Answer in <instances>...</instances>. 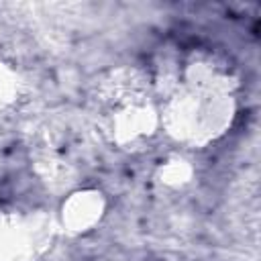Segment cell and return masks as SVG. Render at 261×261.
Masks as SVG:
<instances>
[{
	"label": "cell",
	"instance_id": "1",
	"mask_svg": "<svg viewBox=\"0 0 261 261\" xmlns=\"http://www.w3.org/2000/svg\"><path fill=\"white\" fill-rule=\"evenodd\" d=\"M230 94L224 84L212 77H198L177 96L173 116L186 124L184 133L196 139H208L220 133L230 120Z\"/></svg>",
	"mask_w": 261,
	"mask_h": 261
},
{
	"label": "cell",
	"instance_id": "2",
	"mask_svg": "<svg viewBox=\"0 0 261 261\" xmlns=\"http://www.w3.org/2000/svg\"><path fill=\"white\" fill-rule=\"evenodd\" d=\"M149 96L139 88L137 80H116L104 90L100 100V118L104 128L120 143L137 139L151 130Z\"/></svg>",
	"mask_w": 261,
	"mask_h": 261
}]
</instances>
